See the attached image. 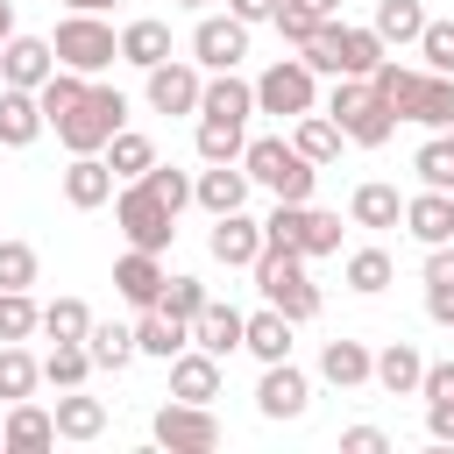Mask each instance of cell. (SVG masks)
<instances>
[{"mask_svg":"<svg viewBox=\"0 0 454 454\" xmlns=\"http://www.w3.org/2000/svg\"><path fill=\"white\" fill-rule=\"evenodd\" d=\"M369 78H376V92L390 99L397 121H419V128H433V135L454 128V78H447V71H411V64L383 57Z\"/></svg>","mask_w":454,"mask_h":454,"instance_id":"obj_1","label":"cell"},{"mask_svg":"<svg viewBox=\"0 0 454 454\" xmlns=\"http://www.w3.org/2000/svg\"><path fill=\"white\" fill-rule=\"evenodd\" d=\"M241 170L270 192V199H312V184H319V163L298 149V142H284V135H255L248 149H241Z\"/></svg>","mask_w":454,"mask_h":454,"instance_id":"obj_2","label":"cell"},{"mask_svg":"<svg viewBox=\"0 0 454 454\" xmlns=\"http://www.w3.org/2000/svg\"><path fill=\"white\" fill-rule=\"evenodd\" d=\"M326 114L340 121V135H348L355 149H383V142L397 135V114H390V99L376 92V78H333Z\"/></svg>","mask_w":454,"mask_h":454,"instance_id":"obj_3","label":"cell"},{"mask_svg":"<svg viewBox=\"0 0 454 454\" xmlns=\"http://www.w3.org/2000/svg\"><path fill=\"white\" fill-rule=\"evenodd\" d=\"M255 291H262V305H277L291 326L319 319V284H312V270H305L298 248H262V255H255Z\"/></svg>","mask_w":454,"mask_h":454,"instance_id":"obj_4","label":"cell"},{"mask_svg":"<svg viewBox=\"0 0 454 454\" xmlns=\"http://www.w3.org/2000/svg\"><path fill=\"white\" fill-rule=\"evenodd\" d=\"M121 128H128V92H114V85H99V78H92V85H85V99L57 121V142H64L71 156H99Z\"/></svg>","mask_w":454,"mask_h":454,"instance_id":"obj_5","label":"cell"},{"mask_svg":"<svg viewBox=\"0 0 454 454\" xmlns=\"http://www.w3.org/2000/svg\"><path fill=\"white\" fill-rule=\"evenodd\" d=\"M50 50H57V64H64V71L99 78L106 64H121V28H114V21H99V14H78V7H71V14L57 21Z\"/></svg>","mask_w":454,"mask_h":454,"instance_id":"obj_6","label":"cell"},{"mask_svg":"<svg viewBox=\"0 0 454 454\" xmlns=\"http://www.w3.org/2000/svg\"><path fill=\"white\" fill-rule=\"evenodd\" d=\"M319 106V71L305 57H277L262 78H255V114H277V121H298Z\"/></svg>","mask_w":454,"mask_h":454,"instance_id":"obj_7","label":"cell"},{"mask_svg":"<svg viewBox=\"0 0 454 454\" xmlns=\"http://www.w3.org/2000/svg\"><path fill=\"white\" fill-rule=\"evenodd\" d=\"M114 220H121L128 248H156V255H163V248L177 241V213H170V206H163L142 177H128V192L114 199Z\"/></svg>","mask_w":454,"mask_h":454,"instance_id":"obj_8","label":"cell"},{"mask_svg":"<svg viewBox=\"0 0 454 454\" xmlns=\"http://www.w3.org/2000/svg\"><path fill=\"white\" fill-rule=\"evenodd\" d=\"M156 447H170V454H213L220 447V419H213V404H184V397H170L163 411H156Z\"/></svg>","mask_w":454,"mask_h":454,"instance_id":"obj_9","label":"cell"},{"mask_svg":"<svg viewBox=\"0 0 454 454\" xmlns=\"http://www.w3.org/2000/svg\"><path fill=\"white\" fill-rule=\"evenodd\" d=\"M248 57V21L241 14H199L192 28V64L199 71H234Z\"/></svg>","mask_w":454,"mask_h":454,"instance_id":"obj_10","label":"cell"},{"mask_svg":"<svg viewBox=\"0 0 454 454\" xmlns=\"http://www.w3.org/2000/svg\"><path fill=\"white\" fill-rule=\"evenodd\" d=\"M149 85H142V99L156 106V114H199V99H206V71L199 64H184V57H163L156 71H142Z\"/></svg>","mask_w":454,"mask_h":454,"instance_id":"obj_11","label":"cell"},{"mask_svg":"<svg viewBox=\"0 0 454 454\" xmlns=\"http://www.w3.org/2000/svg\"><path fill=\"white\" fill-rule=\"evenodd\" d=\"M312 404V376L298 362H262V383H255V411L262 419H305Z\"/></svg>","mask_w":454,"mask_h":454,"instance_id":"obj_12","label":"cell"},{"mask_svg":"<svg viewBox=\"0 0 454 454\" xmlns=\"http://www.w3.org/2000/svg\"><path fill=\"white\" fill-rule=\"evenodd\" d=\"M206 248H213V262H227V270H255V255H262L270 241H262V220H248V213L234 206V213H213Z\"/></svg>","mask_w":454,"mask_h":454,"instance_id":"obj_13","label":"cell"},{"mask_svg":"<svg viewBox=\"0 0 454 454\" xmlns=\"http://www.w3.org/2000/svg\"><path fill=\"white\" fill-rule=\"evenodd\" d=\"M163 284H170V270H163V255H156V248H128V255L114 262V291H121L135 312H149V305L163 298Z\"/></svg>","mask_w":454,"mask_h":454,"instance_id":"obj_14","label":"cell"},{"mask_svg":"<svg viewBox=\"0 0 454 454\" xmlns=\"http://www.w3.org/2000/svg\"><path fill=\"white\" fill-rule=\"evenodd\" d=\"M50 71H57L50 35H21V28H14V35H7V50H0V85H28V92H35Z\"/></svg>","mask_w":454,"mask_h":454,"instance_id":"obj_15","label":"cell"},{"mask_svg":"<svg viewBox=\"0 0 454 454\" xmlns=\"http://www.w3.org/2000/svg\"><path fill=\"white\" fill-rule=\"evenodd\" d=\"M170 397H184V404H213V397H220V355H206L199 340H192L184 355H170Z\"/></svg>","mask_w":454,"mask_h":454,"instance_id":"obj_16","label":"cell"},{"mask_svg":"<svg viewBox=\"0 0 454 454\" xmlns=\"http://www.w3.org/2000/svg\"><path fill=\"white\" fill-rule=\"evenodd\" d=\"M404 227H411V241L419 248H440V241H454V192H419V199H404Z\"/></svg>","mask_w":454,"mask_h":454,"instance_id":"obj_17","label":"cell"},{"mask_svg":"<svg viewBox=\"0 0 454 454\" xmlns=\"http://www.w3.org/2000/svg\"><path fill=\"white\" fill-rule=\"evenodd\" d=\"M43 128H50L43 121V99L28 85H0V149H28Z\"/></svg>","mask_w":454,"mask_h":454,"instance_id":"obj_18","label":"cell"},{"mask_svg":"<svg viewBox=\"0 0 454 454\" xmlns=\"http://www.w3.org/2000/svg\"><path fill=\"white\" fill-rule=\"evenodd\" d=\"M248 170L241 163H206L199 177H192V199L206 206V213H234V206H248Z\"/></svg>","mask_w":454,"mask_h":454,"instance_id":"obj_19","label":"cell"},{"mask_svg":"<svg viewBox=\"0 0 454 454\" xmlns=\"http://www.w3.org/2000/svg\"><path fill=\"white\" fill-rule=\"evenodd\" d=\"M192 340H199L206 355H220V362H227V355H234V348L248 340V312H234V305H220V298H206V312L192 319Z\"/></svg>","mask_w":454,"mask_h":454,"instance_id":"obj_20","label":"cell"},{"mask_svg":"<svg viewBox=\"0 0 454 454\" xmlns=\"http://www.w3.org/2000/svg\"><path fill=\"white\" fill-rule=\"evenodd\" d=\"M0 447H14V454H43V447H57V411H43L35 397H21V404L7 411V426H0Z\"/></svg>","mask_w":454,"mask_h":454,"instance_id":"obj_21","label":"cell"},{"mask_svg":"<svg viewBox=\"0 0 454 454\" xmlns=\"http://www.w3.org/2000/svg\"><path fill=\"white\" fill-rule=\"evenodd\" d=\"M64 199H71L78 213L106 206V199H114V163H106V156H71V163H64Z\"/></svg>","mask_w":454,"mask_h":454,"instance_id":"obj_22","label":"cell"},{"mask_svg":"<svg viewBox=\"0 0 454 454\" xmlns=\"http://www.w3.org/2000/svg\"><path fill=\"white\" fill-rule=\"evenodd\" d=\"M319 376H326L333 390H362V383H376V355H369L362 340H326V348H319Z\"/></svg>","mask_w":454,"mask_h":454,"instance_id":"obj_23","label":"cell"},{"mask_svg":"<svg viewBox=\"0 0 454 454\" xmlns=\"http://www.w3.org/2000/svg\"><path fill=\"white\" fill-rule=\"evenodd\" d=\"M170 57V21H156V14H135L128 28H121V64H135V71H156Z\"/></svg>","mask_w":454,"mask_h":454,"instance_id":"obj_24","label":"cell"},{"mask_svg":"<svg viewBox=\"0 0 454 454\" xmlns=\"http://www.w3.org/2000/svg\"><path fill=\"white\" fill-rule=\"evenodd\" d=\"M135 348H142V355H156V362H170V355H184V348H192V319H170L163 305H149V312L135 319Z\"/></svg>","mask_w":454,"mask_h":454,"instance_id":"obj_25","label":"cell"},{"mask_svg":"<svg viewBox=\"0 0 454 454\" xmlns=\"http://www.w3.org/2000/svg\"><path fill=\"white\" fill-rule=\"evenodd\" d=\"M376 383H383L390 397H419V383H426V355H419L411 340H390V348L376 355Z\"/></svg>","mask_w":454,"mask_h":454,"instance_id":"obj_26","label":"cell"},{"mask_svg":"<svg viewBox=\"0 0 454 454\" xmlns=\"http://www.w3.org/2000/svg\"><path fill=\"white\" fill-rule=\"evenodd\" d=\"M199 114H220V121H248V114H255V78L213 71V78H206V99H199Z\"/></svg>","mask_w":454,"mask_h":454,"instance_id":"obj_27","label":"cell"},{"mask_svg":"<svg viewBox=\"0 0 454 454\" xmlns=\"http://www.w3.org/2000/svg\"><path fill=\"white\" fill-rule=\"evenodd\" d=\"M291 142H298V149H305L312 163H333V156L348 149V135H340V121H333L326 106H312V114H298V121H291Z\"/></svg>","mask_w":454,"mask_h":454,"instance_id":"obj_28","label":"cell"},{"mask_svg":"<svg viewBox=\"0 0 454 454\" xmlns=\"http://www.w3.org/2000/svg\"><path fill=\"white\" fill-rule=\"evenodd\" d=\"M99 433H106V404L85 397V383L64 390L57 397V440H99Z\"/></svg>","mask_w":454,"mask_h":454,"instance_id":"obj_29","label":"cell"},{"mask_svg":"<svg viewBox=\"0 0 454 454\" xmlns=\"http://www.w3.org/2000/svg\"><path fill=\"white\" fill-rule=\"evenodd\" d=\"M348 220L355 227H397L404 220V199H397V184H355V199H348Z\"/></svg>","mask_w":454,"mask_h":454,"instance_id":"obj_30","label":"cell"},{"mask_svg":"<svg viewBox=\"0 0 454 454\" xmlns=\"http://www.w3.org/2000/svg\"><path fill=\"white\" fill-rule=\"evenodd\" d=\"M255 362H291V319L277 312V305H262V312H248V340H241Z\"/></svg>","mask_w":454,"mask_h":454,"instance_id":"obj_31","label":"cell"},{"mask_svg":"<svg viewBox=\"0 0 454 454\" xmlns=\"http://www.w3.org/2000/svg\"><path fill=\"white\" fill-rule=\"evenodd\" d=\"M426 21H433V14H426L419 0H376V21H369V28H376L390 50H404V43L426 35Z\"/></svg>","mask_w":454,"mask_h":454,"instance_id":"obj_32","label":"cell"},{"mask_svg":"<svg viewBox=\"0 0 454 454\" xmlns=\"http://www.w3.org/2000/svg\"><path fill=\"white\" fill-rule=\"evenodd\" d=\"M383 57H390V43H383L376 28H355V21H340V78H369Z\"/></svg>","mask_w":454,"mask_h":454,"instance_id":"obj_33","label":"cell"},{"mask_svg":"<svg viewBox=\"0 0 454 454\" xmlns=\"http://www.w3.org/2000/svg\"><path fill=\"white\" fill-rule=\"evenodd\" d=\"M248 121H220V114H199V163H241V149H248V135H241Z\"/></svg>","mask_w":454,"mask_h":454,"instance_id":"obj_34","label":"cell"},{"mask_svg":"<svg viewBox=\"0 0 454 454\" xmlns=\"http://www.w3.org/2000/svg\"><path fill=\"white\" fill-rule=\"evenodd\" d=\"M35 383H43V362L21 340H0V397L21 404V397H35Z\"/></svg>","mask_w":454,"mask_h":454,"instance_id":"obj_35","label":"cell"},{"mask_svg":"<svg viewBox=\"0 0 454 454\" xmlns=\"http://www.w3.org/2000/svg\"><path fill=\"white\" fill-rule=\"evenodd\" d=\"M85 85H92L85 71H64V64H57V71H50L43 85H35V99H43V121L57 128V121H64V114H71V106L85 99Z\"/></svg>","mask_w":454,"mask_h":454,"instance_id":"obj_36","label":"cell"},{"mask_svg":"<svg viewBox=\"0 0 454 454\" xmlns=\"http://www.w3.org/2000/svg\"><path fill=\"white\" fill-rule=\"evenodd\" d=\"M85 348H92V369H128V362L142 355V348H135V326H114V319H106V326L92 319Z\"/></svg>","mask_w":454,"mask_h":454,"instance_id":"obj_37","label":"cell"},{"mask_svg":"<svg viewBox=\"0 0 454 454\" xmlns=\"http://www.w3.org/2000/svg\"><path fill=\"white\" fill-rule=\"evenodd\" d=\"M92 376V348L85 340H57L50 355H43V383H57V390H78Z\"/></svg>","mask_w":454,"mask_h":454,"instance_id":"obj_38","label":"cell"},{"mask_svg":"<svg viewBox=\"0 0 454 454\" xmlns=\"http://www.w3.org/2000/svg\"><path fill=\"white\" fill-rule=\"evenodd\" d=\"M390 277H397L390 248H355V255H348V291L376 298V291H390Z\"/></svg>","mask_w":454,"mask_h":454,"instance_id":"obj_39","label":"cell"},{"mask_svg":"<svg viewBox=\"0 0 454 454\" xmlns=\"http://www.w3.org/2000/svg\"><path fill=\"white\" fill-rule=\"evenodd\" d=\"M99 156L114 163V177H142V170L156 163V142H149V135H135V128H121V135H114Z\"/></svg>","mask_w":454,"mask_h":454,"instance_id":"obj_40","label":"cell"},{"mask_svg":"<svg viewBox=\"0 0 454 454\" xmlns=\"http://www.w3.org/2000/svg\"><path fill=\"white\" fill-rule=\"evenodd\" d=\"M43 333L50 340H85L92 333V305L85 298H50L43 305Z\"/></svg>","mask_w":454,"mask_h":454,"instance_id":"obj_41","label":"cell"},{"mask_svg":"<svg viewBox=\"0 0 454 454\" xmlns=\"http://www.w3.org/2000/svg\"><path fill=\"white\" fill-rule=\"evenodd\" d=\"M411 170H419V184H433V192H454V135H433V142H419Z\"/></svg>","mask_w":454,"mask_h":454,"instance_id":"obj_42","label":"cell"},{"mask_svg":"<svg viewBox=\"0 0 454 454\" xmlns=\"http://www.w3.org/2000/svg\"><path fill=\"white\" fill-rule=\"evenodd\" d=\"M43 333V305L28 291H0V340H28Z\"/></svg>","mask_w":454,"mask_h":454,"instance_id":"obj_43","label":"cell"},{"mask_svg":"<svg viewBox=\"0 0 454 454\" xmlns=\"http://www.w3.org/2000/svg\"><path fill=\"white\" fill-rule=\"evenodd\" d=\"M206 298H213V291H206V284H199V277H170V284H163V298H156V305H163V312H170V319H199V312H206Z\"/></svg>","mask_w":454,"mask_h":454,"instance_id":"obj_44","label":"cell"},{"mask_svg":"<svg viewBox=\"0 0 454 454\" xmlns=\"http://www.w3.org/2000/svg\"><path fill=\"white\" fill-rule=\"evenodd\" d=\"M35 270H43V262H35L28 241H0V291H28Z\"/></svg>","mask_w":454,"mask_h":454,"instance_id":"obj_45","label":"cell"},{"mask_svg":"<svg viewBox=\"0 0 454 454\" xmlns=\"http://www.w3.org/2000/svg\"><path fill=\"white\" fill-rule=\"evenodd\" d=\"M142 184H149L170 213H184V206H192V177H184V170H170V163H149V170H142Z\"/></svg>","mask_w":454,"mask_h":454,"instance_id":"obj_46","label":"cell"},{"mask_svg":"<svg viewBox=\"0 0 454 454\" xmlns=\"http://www.w3.org/2000/svg\"><path fill=\"white\" fill-rule=\"evenodd\" d=\"M312 255H340V213H305V262Z\"/></svg>","mask_w":454,"mask_h":454,"instance_id":"obj_47","label":"cell"},{"mask_svg":"<svg viewBox=\"0 0 454 454\" xmlns=\"http://www.w3.org/2000/svg\"><path fill=\"white\" fill-rule=\"evenodd\" d=\"M419 57H426V71H447V78H454V21H426Z\"/></svg>","mask_w":454,"mask_h":454,"instance_id":"obj_48","label":"cell"},{"mask_svg":"<svg viewBox=\"0 0 454 454\" xmlns=\"http://www.w3.org/2000/svg\"><path fill=\"white\" fill-rule=\"evenodd\" d=\"M277 35H284L291 50H305V43L319 35V14H305L298 0H284V7H277Z\"/></svg>","mask_w":454,"mask_h":454,"instance_id":"obj_49","label":"cell"},{"mask_svg":"<svg viewBox=\"0 0 454 454\" xmlns=\"http://www.w3.org/2000/svg\"><path fill=\"white\" fill-rule=\"evenodd\" d=\"M426 319L433 326H454V270L447 277H426Z\"/></svg>","mask_w":454,"mask_h":454,"instance_id":"obj_50","label":"cell"},{"mask_svg":"<svg viewBox=\"0 0 454 454\" xmlns=\"http://www.w3.org/2000/svg\"><path fill=\"white\" fill-rule=\"evenodd\" d=\"M426 433L440 447H454V397H426Z\"/></svg>","mask_w":454,"mask_h":454,"instance_id":"obj_51","label":"cell"},{"mask_svg":"<svg viewBox=\"0 0 454 454\" xmlns=\"http://www.w3.org/2000/svg\"><path fill=\"white\" fill-rule=\"evenodd\" d=\"M340 447H348V454H383V447H390V433H383V426H348V433H340Z\"/></svg>","mask_w":454,"mask_h":454,"instance_id":"obj_52","label":"cell"},{"mask_svg":"<svg viewBox=\"0 0 454 454\" xmlns=\"http://www.w3.org/2000/svg\"><path fill=\"white\" fill-rule=\"evenodd\" d=\"M419 397H454V362H426V383Z\"/></svg>","mask_w":454,"mask_h":454,"instance_id":"obj_53","label":"cell"},{"mask_svg":"<svg viewBox=\"0 0 454 454\" xmlns=\"http://www.w3.org/2000/svg\"><path fill=\"white\" fill-rule=\"evenodd\" d=\"M277 7H284V0H227V14H241L248 28H255V21H277Z\"/></svg>","mask_w":454,"mask_h":454,"instance_id":"obj_54","label":"cell"},{"mask_svg":"<svg viewBox=\"0 0 454 454\" xmlns=\"http://www.w3.org/2000/svg\"><path fill=\"white\" fill-rule=\"evenodd\" d=\"M298 7H305V14H319V21H326V14H340V0H298Z\"/></svg>","mask_w":454,"mask_h":454,"instance_id":"obj_55","label":"cell"},{"mask_svg":"<svg viewBox=\"0 0 454 454\" xmlns=\"http://www.w3.org/2000/svg\"><path fill=\"white\" fill-rule=\"evenodd\" d=\"M7 35H14V0H0V50H7Z\"/></svg>","mask_w":454,"mask_h":454,"instance_id":"obj_56","label":"cell"},{"mask_svg":"<svg viewBox=\"0 0 454 454\" xmlns=\"http://www.w3.org/2000/svg\"><path fill=\"white\" fill-rule=\"evenodd\" d=\"M64 7H78V14H106L114 0H64Z\"/></svg>","mask_w":454,"mask_h":454,"instance_id":"obj_57","label":"cell"},{"mask_svg":"<svg viewBox=\"0 0 454 454\" xmlns=\"http://www.w3.org/2000/svg\"><path fill=\"white\" fill-rule=\"evenodd\" d=\"M177 7H213V0H177Z\"/></svg>","mask_w":454,"mask_h":454,"instance_id":"obj_58","label":"cell"},{"mask_svg":"<svg viewBox=\"0 0 454 454\" xmlns=\"http://www.w3.org/2000/svg\"><path fill=\"white\" fill-rule=\"evenodd\" d=\"M447 135H454V128H447Z\"/></svg>","mask_w":454,"mask_h":454,"instance_id":"obj_59","label":"cell"}]
</instances>
